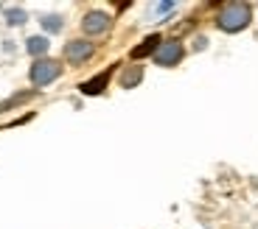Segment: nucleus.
<instances>
[{"mask_svg":"<svg viewBox=\"0 0 258 229\" xmlns=\"http://www.w3.org/2000/svg\"><path fill=\"white\" fill-rule=\"evenodd\" d=\"M250 20H252V9L247 3H227L216 17V26L225 34H239L250 26Z\"/></svg>","mask_w":258,"mask_h":229,"instance_id":"1","label":"nucleus"},{"mask_svg":"<svg viewBox=\"0 0 258 229\" xmlns=\"http://www.w3.org/2000/svg\"><path fill=\"white\" fill-rule=\"evenodd\" d=\"M62 76V64L56 62V59H37V62L31 64V70H28V78H31L34 87H48V84H53L56 78Z\"/></svg>","mask_w":258,"mask_h":229,"instance_id":"2","label":"nucleus"},{"mask_svg":"<svg viewBox=\"0 0 258 229\" xmlns=\"http://www.w3.org/2000/svg\"><path fill=\"white\" fill-rule=\"evenodd\" d=\"M182 56H185V48H182L180 39H163L155 53V64H160V67H177L182 62Z\"/></svg>","mask_w":258,"mask_h":229,"instance_id":"3","label":"nucleus"},{"mask_svg":"<svg viewBox=\"0 0 258 229\" xmlns=\"http://www.w3.org/2000/svg\"><path fill=\"white\" fill-rule=\"evenodd\" d=\"M62 53L71 64H84L93 53H96V45H93L90 39H71V42H64Z\"/></svg>","mask_w":258,"mask_h":229,"instance_id":"4","label":"nucleus"},{"mask_svg":"<svg viewBox=\"0 0 258 229\" xmlns=\"http://www.w3.org/2000/svg\"><path fill=\"white\" fill-rule=\"evenodd\" d=\"M112 26V17L107 12H87L82 20V31L87 34V37H101V34H107Z\"/></svg>","mask_w":258,"mask_h":229,"instance_id":"5","label":"nucleus"},{"mask_svg":"<svg viewBox=\"0 0 258 229\" xmlns=\"http://www.w3.org/2000/svg\"><path fill=\"white\" fill-rule=\"evenodd\" d=\"M107 84H110V70H104V73H98V76L82 81L79 84V92H82V95H101L104 89H107Z\"/></svg>","mask_w":258,"mask_h":229,"instance_id":"6","label":"nucleus"},{"mask_svg":"<svg viewBox=\"0 0 258 229\" xmlns=\"http://www.w3.org/2000/svg\"><path fill=\"white\" fill-rule=\"evenodd\" d=\"M48 51H51V42H48L45 34H34V37L26 39V53L34 59H45Z\"/></svg>","mask_w":258,"mask_h":229,"instance_id":"7","label":"nucleus"},{"mask_svg":"<svg viewBox=\"0 0 258 229\" xmlns=\"http://www.w3.org/2000/svg\"><path fill=\"white\" fill-rule=\"evenodd\" d=\"M160 42H163V37H160V34H152V37H146L141 45H135V48H132V59H146V56H155V53H157V48H160Z\"/></svg>","mask_w":258,"mask_h":229,"instance_id":"8","label":"nucleus"},{"mask_svg":"<svg viewBox=\"0 0 258 229\" xmlns=\"http://www.w3.org/2000/svg\"><path fill=\"white\" fill-rule=\"evenodd\" d=\"M39 26H42L45 34H59L64 28V17L62 14H42L39 17Z\"/></svg>","mask_w":258,"mask_h":229,"instance_id":"9","label":"nucleus"},{"mask_svg":"<svg viewBox=\"0 0 258 229\" xmlns=\"http://www.w3.org/2000/svg\"><path fill=\"white\" fill-rule=\"evenodd\" d=\"M26 23H28L26 9H20V6H9L6 9V26L9 28H20V26H26Z\"/></svg>","mask_w":258,"mask_h":229,"instance_id":"10","label":"nucleus"},{"mask_svg":"<svg viewBox=\"0 0 258 229\" xmlns=\"http://www.w3.org/2000/svg\"><path fill=\"white\" fill-rule=\"evenodd\" d=\"M141 78H143V67H129V70L121 76V87L132 89L138 81H141Z\"/></svg>","mask_w":258,"mask_h":229,"instance_id":"11","label":"nucleus"},{"mask_svg":"<svg viewBox=\"0 0 258 229\" xmlns=\"http://www.w3.org/2000/svg\"><path fill=\"white\" fill-rule=\"evenodd\" d=\"M177 9V3H171V0H168V3H155V6H152V14H155V17H166V14H171Z\"/></svg>","mask_w":258,"mask_h":229,"instance_id":"12","label":"nucleus"},{"mask_svg":"<svg viewBox=\"0 0 258 229\" xmlns=\"http://www.w3.org/2000/svg\"><path fill=\"white\" fill-rule=\"evenodd\" d=\"M194 48H197V51H205V48H208V39H205V37H197V45H194Z\"/></svg>","mask_w":258,"mask_h":229,"instance_id":"13","label":"nucleus"}]
</instances>
